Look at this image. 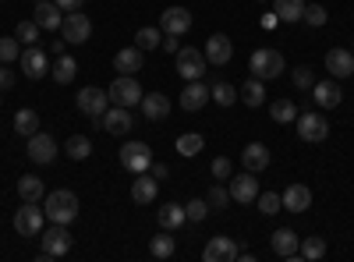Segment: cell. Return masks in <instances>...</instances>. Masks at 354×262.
<instances>
[{
	"label": "cell",
	"mask_w": 354,
	"mask_h": 262,
	"mask_svg": "<svg viewBox=\"0 0 354 262\" xmlns=\"http://www.w3.org/2000/svg\"><path fill=\"white\" fill-rule=\"evenodd\" d=\"M43 213H46L50 223H64V227L75 223V216H78V195L68 191V188L46 191V198H43Z\"/></svg>",
	"instance_id": "1"
},
{
	"label": "cell",
	"mask_w": 354,
	"mask_h": 262,
	"mask_svg": "<svg viewBox=\"0 0 354 262\" xmlns=\"http://www.w3.org/2000/svg\"><path fill=\"white\" fill-rule=\"evenodd\" d=\"M283 68H287L283 53H280V50H266V46L255 50V53H252V61H248V71H252V78H259V82H273V78H280Z\"/></svg>",
	"instance_id": "2"
},
{
	"label": "cell",
	"mask_w": 354,
	"mask_h": 262,
	"mask_svg": "<svg viewBox=\"0 0 354 262\" xmlns=\"http://www.w3.org/2000/svg\"><path fill=\"white\" fill-rule=\"evenodd\" d=\"M39 245H43V252H39L43 262L68 255V252H71V234H68V227H64V223H53L50 230H43V234H39Z\"/></svg>",
	"instance_id": "3"
},
{
	"label": "cell",
	"mask_w": 354,
	"mask_h": 262,
	"mask_svg": "<svg viewBox=\"0 0 354 262\" xmlns=\"http://www.w3.org/2000/svg\"><path fill=\"white\" fill-rule=\"evenodd\" d=\"M106 96H110V103L113 106H135V103H142V85L135 82V75H117L113 78V85H110V89H106Z\"/></svg>",
	"instance_id": "4"
},
{
	"label": "cell",
	"mask_w": 354,
	"mask_h": 262,
	"mask_svg": "<svg viewBox=\"0 0 354 262\" xmlns=\"http://www.w3.org/2000/svg\"><path fill=\"white\" fill-rule=\"evenodd\" d=\"M61 32H64V43L82 46V43L93 39V18H88L85 11H68L64 21H61Z\"/></svg>",
	"instance_id": "5"
},
{
	"label": "cell",
	"mask_w": 354,
	"mask_h": 262,
	"mask_svg": "<svg viewBox=\"0 0 354 262\" xmlns=\"http://www.w3.org/2000/svg\"><path fill=\"white\" fill-rule=\"evenodd\" d=\"M43 223H46V213L36 206V202H25V206L15 213V230L21 238H39L43 234Z\"/></svg>",
	"instance_id": "6"
},
{
	"label": "cell",
	"mask_w": 354,
	"mask_h": 262,
	"mask_svg": "<svg viewBox=\"0 0 354 262\" xmlns=\"http://www.w3.org/2000/svg\"><path fill=\"white\" fill-rule=\"evenodd\" d=\"M121 167L128 174H145L153 167V149L145 142H124L121 145Z\"/></svg>",
	"instance_id": "7"
},
{
	"label": "cell",
	"mask_w": 354,
	"mask_h": 262,
	"mask_svg": "<svg viewBox=\"0 0 354 262\" xmlns=\"http://www.w3.org/2000/svg\"><path fill=\"white\" fill-rule=\"evenodd\" d=\"M174 61H177V75H181L185 82H195L205 75V53L195 50V46H181L174 53Z\"/></svg>",
	"instance_id": "8"
},
{
	"label": "cell",
	"mask_w": 354,
	"mask_h": 262,
	"mask_svg": "<svg viewBox=\"0 0 354 262\" xmlns=\"http://www.w3.org/2000/svg\"><path fill=\"white\" fill-rule=\"evenodd\" d=\"M259 198V181L252 170H241V174H230V202H241V206H252Z\"/></svg>",
	"instance_id": "9"
},
{
	"label": "cell",
	"mask_w": 354,
	"mask_h": 262,
	"mask_svg": "<svg viewBox=\"0 0 354 262\" xmlns=\"http://www.w3.org/2000/svg\"><path fill=\"white\" fill-rule=\"evenodd\" d=\"M25 156L32 160V163H39V167L53 163V160H57V142H53V135H46V131L28 135V149H25Z\"/></svg>",
	"instance_id": "10"
},
{
	"label": "cell",
	"mask_w": 354,
	"mask_h": 262,
	"mask_svg": "<svg viewBox=\"0 0 354 262\" xmlns=\"http://www.w3.org/2000/svg\"><path fill=\"white\" fill-rule=\"evenodd\" d=\"M78 110L85 113V118H103V113L110 110V96H106V89L85 85V89L78 93Z\"/></svg>",
	"instance_id": "11"
},
{
	"label": "cell",
	"mask_w": 354,
	"mask_h": 262,
	"mask_svg": "<svg viewBox=\"0 0 354 262\" xmlns=\"http://www.w3.org/2000/svg\"><path fill=\"white\" fill-rule=\"evenodd\" d=\"M298 138L301 142H322L330 135V121L322 118V113H298Z\"/></svg>",
	"instance_id": "12"
},
{
	"label": "cell",
	"mask_w": 354,
	"mask_h": 262,
	"mask_svg": "<svg viewBox=\"0 0 354 262\" xmlns=\"http://www.w3.org/2000/svg\"><path fill=\"white\" fill-rule=\"evenodd\" d=\"M18 64H21L25 78H32V82H39V78H46V75H50L46 53H43L39 46H25V50H21V57H18Z\"/></svg>",
	"instance_id": "13"
},
{
	"label": "cell",
	"mask_w": 354,
	"mask_h": 262,
	"mask_svg": "<svg viewBox=\"0 0 354 262\" xmlns=\"http://www.w3.org/2000/svg\"><path fill=\"white\" fill-rule=\"evenodd\" d=\"M160 28H163V36H185L188 28H192V11L188 8H167L160 15Z\"/></svg>",
	"instance_id": "14"
},
{
	"label": "cell",
	"mask_w": 354,
	"mask_h": 262,
	"mask_svg": "<svg viewBox=\"0 0 354 262\" xmlns=\"http://www.w3.org/2000/svg\"><path fill=\"white\" fill-rule=\"evenodd\" d=\"M312 100H315V106H322V110H337V106L344 103V89H340V82H337V78L315 82V85H312Z\"/></svg>",
	"instance_id": "15"
},
{
	"label": "cell",
	"mask_w": 354,
	"mask_h": 262,
	"mask_svg": "<svg viewBox=\"0 0 354 262\" xmlns=\"http://www.w3.org/2000/svg\"><path fill=\"white\" fill-rule=\"evenodd\" d=\"M156 195H160V181L149 170L135 174V181H131V202L135 206H149V202H156Z\"/></svg>",
	"instance_id": "16"
},
{
	"label": "cell",
	"mask_w": 354,
	"mask_h": 262,
	"mask_svg": "<svg viewBox=\"0 0 354 262\" xmlns=\"http://www.w3.org/2000/svg\"><path fill=\"white\" fill-rule=\"evenodd\" d=\"M230 57H234V43H230L223 32H216V36L205 39V64L223 68V64H230Z\"/></svg>",
	"instance_id": "17"
},
{
	"label": "cell",
	"mask_w": 354,
	"mask_h": 262,
	"mask_svg": "<svg viewBox=\"0 0 354 262\" xmlns=\"http://www.w3.org/2000/svg\"><path fill=\"white\" fill-rule=\"evenodd\" d=\"M238 245H234V238H227V234H220V238H209V245L202 248V259L205 262H234L238 259Z\"/></svg>",
	"instance_id": "18"
},
{
	"label": "cell",
	"mask_w": 354,
	"mask_h": 262,
	"mask_svg": "<svg viewBox=\"0 0 354 262\" xmlns=\"http://www.w3.org/2000/svg\"><path fill=\"white\" fill-rule=\"evenodd\" d=\"M103 131H110V135H128L131 128H135V118H131V110L128 106H113L110 103V110L103 113Z\"/></svg>",
	"instance_id": "19"
},
{
	"label": "cell",
	"mask_w": 354,
	"mask_h": 262,
	"mask_svg": "<svg viewBox=\"0 0 354 262\" xmlns=\"http://www.w3.org/2000/svg\"><path fill=\"white\" fill-rule=\"evenodd\" d=\"M326 71H330V78H351L354 75V53L351 50H344V46H333L330 53H326Z\"/></svg>",
	"instance_id": "20"
},
{
	"label": "cell",
	"mask_w": 354,
	"mask_h": 262,
	"mask_svg": "<svg viewBox=\"0 0 354 262\" xmlns=\"http://www.w3.org/2000/svg\"><path fill=\"white\" fill-rule=\"evenodd\" d=\"M205 100H209V89H205L202 78H195V82H188L185 89H181V96H177V106L188 110V113H195V110L205 106Z\"/></svg>",
	"instance_id": "21"
},
{
	"label": "cell",
	"mask_w": 354,
	"mask_h": 262,
	"mask_svg": "<svg viewBox=\"0 0 354 262\" xmlns=\"http://www.w3.org/2000/svg\"><path fill=\"white\" fill-rule=\"evenodd\" d=\"M270 245H273V255H280V259H298L301 238L294 234L290 227H280V230H273V238H270Z\"/></svg>",
	"instance_id": "22"
},
{
	"label": "cell",
	"mask_w": 354,
	"mask_h": 262,
	"mask_svg": "<svg viewBox=\"0 0 354 262\" xmlns=\"http://www.w3.org/2000/svg\"><path fill=\"white\" fill-rule=\"evenodd\" d=\"M280 198H283V209L287 213H305L312 206V188L308 185H287L280 191Z\"/></svg>",
	"instance_id": "23"
},
{
	"label": "cell",
	"mask_w": 354,
	"mask_h": 262,
	"mask_svg": "<svg viewBox=\"0 0 354 262\" xmlns=\"http://www.w3.org/2000/svg\"><path fill=\"white\" fill-rule=\"evenodd\" d=\"M142 113H145V121H167L170 118V96L145 93L142 96Z\"/></svg>",
	"instance_id": "24"
},
{
	"label": "cell",
	"mask_w": 354,
	"mask_h": 262,
	"mask_svg": "<svg viewBox=\"0 0 354 262\" xmlns=\"http://www.w3.org/2000/svg\"><path fill=\"white\" fill-rule=\"evenodd\" d=\"M142 64H145V57H142L138 46H124V50H117V57H113L117 75H138Z\"/></svg>",
	"instance_id": "25"
},
{
	"label": "cell",
	"mask_w": 354,
	"mask_h": 262,
	"mask_svg": "<svg viewBox=\"0 0 354 262\" xmlns=\"http://www.w3.org/2000/svg\"><path fill=\"white\" fill-rule=\"evenodd\" d=\"M241 167L252 170V174L266 170V167H270V149H266L262 142H248V145H245V153H241Z\"/></svg>",
	"instance_id": "26"
},
{
	"label": "cell",
	"mask_w": 354,
	"mask_h": 262,
	"mask_svg": "<svg viewBox=\"0 0 354 262\" xmlns=\"http://www.w3.org/2000/svg\"><path fill=\"white\" fill-rule=\"evenodd\" d=\"M36 25L43 28V32H57L61 28V21H64V15H61V8L53 4V0H46V4H36Z\"/></svg>",
	"instance_id": "27"
},
{
	"label": "cell",
	"mask_w": 354,
	"mask_h": 262,
	"mask_svg": "<svg viewBox=\"0 0 354 262\" xmlns=\"http://www.w3.org/2000/svg\"><path fill=\"white\" fill-rule=\"evenodd\" d=\"M298 103H294L290 96H280V100H273L270 103V118L277 121V124H294V121H298Z\"/></svg>",
	"instance_id": "28"
},
{
	"label": "cell",
	"mask_w": 354,
	"mask_h": 262,
	"mask_svg": "<svg viewBox=\"0 0 354 262\" xmlns=\"http://www.w3.org/2000/svg\"><path fill=\"white\" fill-rule=\"evenodd\" d=\"M18 195L25 202H43L46 198V185L36 178V174H25V178H18Z\"/></svg>",
	"instance_id": "29"
},
{
	"label": "cell",
	"mask_w": 354,
	"mask_h": 262,
	"mask_svg": "<svg viewBox=\"0 0 354 262\" xmlns=\"http://www.w3.org/2000/svg\"><path fill=\"white\" fill-rule=\"evenodd\" d=\"M156 220H160V227H163V230H177L181 223H188V216H185V206H177V202H167V206H160Z\"/></svg>",
	"instance_id": "30"
},
{
	"label": "cell",
	"mask_w": 354,
	"mask_h": 262,
	"mask_svg": "<svg viewBox=\"0 0 354 262\" xmlns=\"http://www.w3.org/2000/svg\"><path fill=\"white\" fill-rule=\"evenodd\" d=\"M15 131L25 135V138L36 135V131H39V113H36L32 106H21V110L15 113Z\"/></svg>",
	"instance_id": "31"
},
{
	"label": "cell",
	"mask_w": 354,
	"mask_h": 262,
	"mask_svg": "<svg viewBox=\"0 0 354 262\" xmlns=\"http://www.w3.org/2000/svg\"><path fill=\"white\" fill-rule=\"evenodd\" d=\"M273 15H277L280 21H301L305 0H273Z\"/></svg>",
	"instance_id": "32"
},
{
	"label": "cell",
	"mask_w": 354,
	"mask_h": 262,
	"mask_svg": "<svg viewBox=\"0 0 354 262\" xmlns=\"http://www.w3.org/2000/svg\"><path fill=\"white\" fill-rule=\"evenodd\" d=\"M202 149H205V138H202L198 131H185V135H177V153H181L185 160L198 156Z\"/></svg>",
	"instance_id": "33"
},
{
	"label": "cell",
	"mask_w": 354,
	"mask_h": 262,
	"mask_svg": "<svg viewBox=\"0 0 354 262\" xmlns=\"http://www.w3.org/2000/svg\"><path fill=\"white\" fill-rule=\"evenodd\" d=\"M163 43V28L160 25H145V28H138L135 32V46L145 53V50H156Z\"/></svg>",
	"instance_id": "34"
},
{
	"label": "cell",
	"mask_w": 354,
	"mask_h": 262,
	"mask_svg": "<svg viewBox=\"0 0 354 262\" xmlns=\"http://www.w3.org/2000/svg\"><path fill=\"white\" fill-rule=\"evenodd\" d=\"M50 75L61 82V85H68V82H75V75H78V61H75V57H68V53H61V61L50 68Z\"/></svg>",
	"instance_id": "35"
},
{
	"label": "cell",
	"mask_w": 354,
	"mask_h": 262,
	"mask_svg": "<svg viewBox=\"0 0 354 262\" xmlns=\"http://www.w3.org/2000/svg\"><path fill=\"white\" fill-rule=\"evenodd\" d=\"M209 100H213V103H220V106H234V100H238V89H234L230 82L216 78V82L209 85Z\"/></svg>",
	"instance_id": "36"
},
{
	"label": "cell",
	"mask_w": 354,
	"mask_h": 262,
	"mask_svg": "<svg viewBox=\"0 0 354 262\" xmlns=\"http://www.w3.org/2000/svg\"><path fill=\"white\" fill-rule=\"evenodd\" d=\"M64 153H68V160H88L93 156V142H88L85 135H71L64 142Z\"/></svg>",
	"instance_id": "37"
},
{
	"label": "cell",
	"mask_w": 354,
	"mask_h": 262,
	"mask_svg": "<svg viewBox=\"0 0 354 262\" xmlns=\"http://www.w3.org/2000/svg\"><path fill=\"white\" fill-rule=\"evenodd\" d=\"M238 96L245 100V106H262V100H266V89H262V82L259 78H248L241 89H238Z\"/></svg>",
	"instance_id": "38"
},
{
	"label": "cell",
	"mask_w": 354,
	"mask_h": 262,
	"mask_svg": "<svg viewBox=\"0 0 354 262\" xmlns=\"http://www.w3.org/2000/svg\"><path fill=\"white\" fill-rule=\"evenodd\" d=\"M326 255V238H301V248H298V259H308V262H315V259H322Z\"/></svg>",
	"instance_id": "39"
},
{
	"label": "cell",
	"mask_w": 354,
	"mask_h": 262,
	"mask_svg": "<svg viewBox=\"0 0 354 262\" xmlns=\"http://www.w3.org/2000/svg\"><path fill=\"white\" fill-rule=\"evenodd\" d=\"M39 32H43V28L36 25V18H28V21H18V28H15L18 43H25V46H39Z\"/></svg>",
	"instance_id": "40"
},
{
	"label": "cell",
	"mask_w": 354,
	"mask_h": 262,
	"mask_svg": "<svg viewBox=\"0 0 354 262\" xmlns=\"http://www.w3.org/2000/svg\"><path fill=\"white\" fill-rule=\"evenodd\" d=\"M174 252H177V241L167 234V230H163V234H156V238L149 241V255H153V259H170Z\"/></svg>",
	"instance_id": "41"
},
{
	"label": "cell",
	"mask_w": 354,
	"mask_h": 262,
	"mask_svg": "<svg viewBox=\"0 0 354 262\" xmlns=\"http://www.w3.org/2000/svg\"><path fill=\"white\" fill-rule=\"evenodd\" d=\"M255 202H259V213H262V216H277V213H283V198H280L277 191H262Z\"/></svg>",
	"instance_id": "42"
},
{
	"label": "cell",
	"mask_w": 354,
	"mask_h": 262,
	"mask_svg": "<svg viewBox=\"0 0 354 262\" xmlns=\"http://www.w3.org/2000/svg\"><path fill=\"white\" fill-rule=\"evenodd\" d=\"M18 57H21L18 36H4V39H0V64H15Z\"/></svg>",
	"instance_id": "43"
},
{
	"label": "cell",
	"mask_w": 354,
	"mask_h": 262,
	"mask_svg": "<svg viewBox=\"0 0 354 262\" xmlns=\"http://www.w3.org/2000/svg\"><path fill=\"white\" fill-rule=\"evenodd\" d=\"M205 202H209V209H227V206H230V188L213 185L209 191H205Z\"/></svg>",
	"instance_id": "44"
},
{
	"label": "cell",
	"mask_w": 354,
	"mask_h": 262,
	"mask_svg": "<svg viewBox=\"0 0 354 262\" xmlns=\"http://www.w3.org/2000/svg\"><path fill=\"white\" fill-rule=\"evenodd\" d=\"M209 213H213V209H209V202H205V198H192L188 206H185V216H188L192 223H202Z\"/></svg>",
	"instance_id": "45"
},
{
	"label": "cell",
	"mask_w": 354,
	"mask_h": 262,
	"mask_svg": "<svg viewBox=\"0 0 354 262\" xmlns=\"http://www.w3.org/2000/svg\"><path fill=\"white\" fill-rule=\"evenodd\" d=\"M312 85H315V71H312L308 64L294 68V89H301V93H312Z\"/></svg>",
	"instance_id": "46"
},
{
	"label": "cell",
	"mask_w": 354,
	"mask_h": 262,
	"mask_svg": "<svg viewBox=\"0 0 354 262\" xmlns=\"http://www.w3.org/2000/svg\"><path fill=\"white\" fill-rule=\"evenodd\" d=\"M326 8H322V4H305V15H301V21H308L312 28H319V25H326Z\"/></svg>",
	"instance_id": "47"
},
{
	"label": "cell",
	"mask_w": 354,
	"mask_h": 262,
	"mask_svg": "<svg viewBox=\"0 0 354 262\" xmlns=\"http://www.w3.org/2000/svg\"><path fill=\"white\" fill-rule=\"evenodd\" d=\"M230 174H234V163H230L227 156H216V160H213V178H216V181H230Z\"/></svg>",
	"instance_id": "48"
},
{
	"label": "cell",
	"mask_w": 354,
	"mask_h": 262,
	"mask_svg": "<svg viewBox=\"0 0 354 262\" xmlns=\"http://www.w3.org/2000/svg\"><path fill=\"white\" fill-rule=\"evenodd\" d=\"M15 82H18V75H15L8 64H0V89H4V93H8V89H15Z\"/></svg>",
	"instance_id": "49"
},
{
	"label": "cell",
	"mask_w": 354,
	"mask_h": 262,
	"mask_svg": "<svg viewBox=\"0 0 354 262\" xmlns=\"http://www.w3.org/2000/svg\"><path fill=\"white\" fill-rule=\"evenodd\" d=\"M53 4L61 8V11H82V4H85V0H53Z\"/></svg>",
	"instance_id": "50"
},
{
	"label": "cell",
	"mask_w": 354,
	"mask_h": 262,
	"mask_svg": "<svg viewBox=\"0 0 354 262\" xmlns=\"http://www.w3.org/2000/svg\"><path fill=\"white\" fill-rule=\"evenodd\" d=\"M149 170H153V178H156V181H167V178H170V167H167V163H153Z\"/></svg>",
	"instance_id": "51"
},
{
	"label": "cell",
	"mask_w": 354,
	"mask_h": 262,
	"mask_svg": "<svg viewBox=\"0 0 354 262\" xmlns=\"http://www.w3.org/2000/svg\"><path fill=\"white\" fill-rule=\"evenodd\" d=\"M177 39H181V36H163V43H160V46H163L167 53H177V50H181V46H177Z\"/></svg>",
	"instance_id": "52"
},
{
	"label": "cell",
	"mask_w": 354,
	"mask_h": 262,
	"mask_svg": "<svg viewBox=\"0 0 354 262\" xmlns=\"http://www.w3.org/2000/svg\"><path fill=\"white\" fill-rule=\"evenodd\" d=\"M50 53L61 57V53H64V39H53V43H50Z\"/></svg>",
	"instance_id": "53"
},
{
	"label": "cell",
	"mask_w": 354,
	"mask_h": 262,
	"mask_svg": "<svg viewBox=\"0 0 354 262\" xmlns=\"http://www.w3.org/2000/svg\"><path fill=\"white\" fill-rule=\"evenodd\" d=\"M36 4H46V0H36Z\"/></svg>",
	"instance_id": "54"
},
{
	"label": "cell",
	"mask_w": 354,
	"mask_h": 262,
	"mask_svg": "<svg viewBox=\"0 0 354 262\" xmlns=\"http://www.w3.org/2000/svg\"><path fill=\"white\" fill-rule=\"evenodd\" d=\"M0 100H4V89H0Z\"/></svg>",
	"instance_id": "55"
},
{
	"label": "cell",
	"mask_w": 354,
	"mask_h": 262,
	"mask_svg": "<svg viewBox=\"0 0 354 262\" xmlns=\"http://www.w3.org/2000/svg\"><path fill=\"white\" fill-rule=\"evenodd\" d=\"M259 4H266V0H259Z\"/></svg>",
	"instance_id": "56"
},
{
	"label": "cell",
	"mask_w": 354,
	"mask_h": 262,
	"mask_svg": "<svg viewBox=\"0 0 354 262\" xmlns=\"http://www.w3.org/2000/svg\"><path fill=\"white\" fill-rule=\"evenodd\" d=\"M351 53H354V50H351Z\"/></svg>",
	"instance_id": "57"
}]
</instances>
